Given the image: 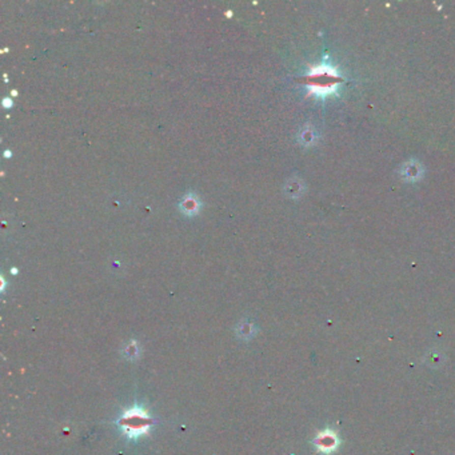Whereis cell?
I'll return each instance as SVG.
<instances>
[{
    "label": "cell",
    "instance_id": "cell-1",
    "mask_svg": "<svg viewBox=\"0 0 455 455\" xmlns=\"http://www.w3.org/2000/svg\"><path fill=\"white\" fill-rule=\"evenodd\" d=\"M196 207H198V202L195 201L192 196H188V198H186L183 201V208L187 212H194L196 210Z\"/></svg>",
    "mask_w": 455,
    "mask_h": 455
}]
</instances>
